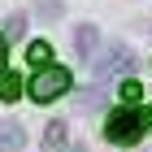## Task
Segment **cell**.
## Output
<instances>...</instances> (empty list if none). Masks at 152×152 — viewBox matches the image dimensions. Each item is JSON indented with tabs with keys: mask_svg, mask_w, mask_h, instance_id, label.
<instances>
[{
	"mask_svg": "<svg viewBox=\"0 0 152 152\" xmlns=\"http://www.w3.org/2000/svg\"><path fill=\"white\" fill-rule=\"evenodd\" d=\"M26 26H31V18H26L22 9L9 13V22H4V39H22V35H26Z\"/></svg>",
	"mask_w": 152,
	"mask_h": 152,
	"instance_id": "obj_6",
	"label": "cell"
},
{
	"mask_svg": "<svg viewBox=\"0 0 152 152\" xmlns=\"http://www.w3.org/2000/svg\"><path fill=\"white\" fill-rule=\"evenodd\" d=\"M143 122H148V130H152V104H148V109H143Z\"/></svg>",
	"mask_w": 152,
	"mask_h": 152,
	"instance_id": "obj_13",
	"label": "cell"
},
{
	"mask_svg": "<svg viewBox=\"0 0 152 152\" xmlns=\"http://www.w3.org/2000/svg\"><path fill=\"white\" fill-rule=\"evenodd\" d=\"M44 143H48V148H61V143H65V122H48Z\"/></svg>",
	"mask_w": 152,
	"mask_h": 152,
	"instance_id": "obj_10",
	"label": "cell"
},
{
	"mask_svg": "<svg viewBox=\"0 0 152 152\" xmlns=\"http://www.w3.org/2000/svg\"><path fill=\"white\" fill-rule=\"evenodd\" d=\"M117 96H122L126 104H135V100H143V87H139L135 78H122V87H117Z\"/></svg>",
	"mask_w": 152,
	"mask_h": 152,
	"instance_id": "obj_9",
	"label": "cell"
},
{
	"mask_svg": "<svg viewBox=\"0 0 152 152\" xmlns=\"http://www.w3.org/2000/svg\"><path fill=\"white\" fill-rule=\"evenodd\" d=\"M4 44H9V39L0 35V74H4Z\"/></svg>",
	"mask_w": 152,
	"mask_h": 152,
	"instance_id": "obj_12",
	"label": "cell"
},
{
	"mask_svg": "<svg viewBox=\"0 0 152 152\" xmlns=\"http://www.w3.org/2000/svg\"><path fill=\"white\" fill-rule=\"evenodd\" d=\"M130 65H135V57H130V48H126V44H113L104 61H96V70H91V74H96V78H109L113 70H130Z\"/></svg>",
	"mask_w": 152,
	"mask_h": 152,
	"instance_id": "obj_3",
	"label": "cell"
},
{
	"mask_svg": "<svg viewBox=\"0 0 152 152\" xmlns=\"http://www.w3.org/2000/svg\"><path fill=\"white\" fill-rule=\"evenodd\" d=\"M31 100H39V104H48V100H57V96L70 91V70L65 65H48V70H39L35 78H31Z\"/></svg>",
	"mask_w": 152,
	"mask_h": 152,
	"instance_id": "obj_2",
	"label": "cell"
},
{
	"mask_svg": "<svg viewBox=\"0 0 152 152\" xmlns=\"http://www.w3.org/2000/svg\"><path fill=\"white\" fill-rule=\"evenodd\" d=\"M22 148H26L22 122H0V152H22Z\"/></svg>",
	"mask_w": 152,
	"mask_h": 152,
	"instance_id": "obj_4",
	"label": "cell"
},
{
	"mask_svg": "<svg viewBox=\"0 0 152 152\" xmlns=\"http://www.w3.org/2000/svg\"><path fill=\"white\" fill-rule=\"evenodd\" d=\"M143 130H148L143 113H135V109H117V113H109V122H104V139H109V143H122V148H130V143H139Z\"/></svg>",
	"mask_w": 152,
	"mask_h": 152,
	"instance_id": "obj_1",
	"label": "cell"
},
{
	"mask_svg": "<svg viewBox=\"0 0 152 152\" xmlns=\"http://www.w3.org/2000/svg\"><path fill=\"white\" fill-rule=\"evenodd\" d=\"M26 61H31V65H44V70H48V61H52V44L35 39V44L26 48Z\"/></svg>",
	"mask_w": 152,
	"mask_h": 152,
	"instance_id": "obj_7",
	"label": "cell"
},
{
	"mask_svg": "<svg viewBox=\"0 0 152 152\" xmlns=\"http://www.w3.org/2000/svg\"><path fill=\"white\" fill-rule=\"evenodd\" d=\"M22 96V74H0V100H18Z\"/></svg>",
	"mask_w": 152,
	"mask_h": 152,
	"instance_id": "obj_8",
	"label": "cell"
},
{
	"mask_svg": "<svg viewBox=\"0 0 152 152\" xmlns=\"http://www.w3.org/2000/svg\"><path fill=\"white\" fill-rule=\"evenodd\" d=\"M74 48H78L83 61H91V52L100 48V31H96V26H78V31H74Z\"/></svg>",
	"mask_w": 152,
	"mask_h": 152,
	"instance_id": "obj_5",
	"label": "cell"
},
{
	"mask_svg": "<svg viewBox=\"0 0 152 152\" xmlns=\"http://www.w3.org/2000/svg\"><path fill=\"white\" fill-rule=\"evenodd\" d=\"M100 104H104V91H96V87L78 96V109H100Z\"/></svg>",
	"mask_w": 152,
	"mask_h": 152,
	"instance_id": "obj_11",
	"label": "cell"
}]
</instances>
